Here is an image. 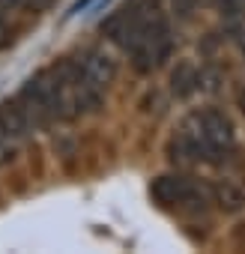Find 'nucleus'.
Masks as SVG:
<instances>
[{
  "label": "nucleus",
  "instance_id": "nucleus-12",
  "mask_svg": "<svg viewBox=\"0 0 245 254\" xmlns=\"http://www.w3.org/2000/svg\"><path fill=\"white\" fill-rule=\"evenodd\" d=\"M239 108H242V114H245V93L239 96Z\"/></svg>",
  "mask_w": 245,
  "mask_h": 254
},
{
  "label": "nucleus",
  "instance_id": "nucleus-8",
  "mask_svg": "<svg viewBox=\"0 0 245 254\" xmlns=\"http://www.w3.org/2000/svg\"><path fill=\"white\" fill-rule=\"evenodd\" d=\"M15 144H18V141H12V138L3 132V126H0V165L12 162V156H15Z\"/></svg>",
  "mask_w": 245,
  "mask_h": 254
},
{
  "label": "nucleus",
  "instance_id": "nucleus-2",
  "mask_svg": "<svg viewBox=\"0 0 245 254\" xmlns=\"http://www.w3.org/2000/svg\"><path fill=\"white\" fill-rule=\"evenodd\" d=\"M117 72H120L117 57L102 45L84 48L75 57V102H78L81 117L96 114L105 105V96L111 84L117 81Z\"/></svg>",
  "mask_w": 245,
  "mask_h": 254
},
{
  "label": "nucleus",
  "instance_id": "nucleus-6",
  "mask_svg": "<svg viewBox=\"0 0 245 254\" xmlns=\"http://www.w3.org/2000/svg\"><path fill=\"white\" fill-rule=\"evenodd\" d=\"M200 72H203V69H197L191 60H180L177 69L171 72V93H174L177 99L194 96V93L200 90Z\"/></svg>",
  "mask_w": 245,
  "mask_h": 254
},
{
  "label": "nucleus",
  "instance_id": "nucleus-10",
  "mask_svg": "<svg viewBox=\"0 0 245 254\" xmlns=\"http://www.w3.org/2000/svg\"><path fill=\"white\" fill-rule=\"evenodd\" d=\"M171 3H174V15L191 18V12H194V6H197V0H171Z\"/></svg>",
  "mask_w": 245,
  "mask_h": 254
},
{
  "label": "nucleus",
  "instance_id": "nucleus-5",
  "mask_svg": "<svg viewBox=\"0 0 245 254\" xmlns=\"http://www.w3.org/2000/svg\"><path fill=\"white\" fill-rule=\"evenodd\" d=\"M0 126H3V132L12 138V141H24L27 135L36 132V126L30 120V114L24 111V105L15 99H6L3 105H0Z\"/></svg>",
  "mask_w": 245,
  "mask_h": 254
},
{
  "label": "nucleus",
  "instance_id": "nucleus-11",
  "mask_svg": "<svg viewBox=\"0 0 245 254\" xmlns=\"http://www.w3.org/2000/svg\"><path fill=\"white\" fill-rule=\"evenodd\" d=\"M9 39H12V33H9V24L0 18V48H6L9 45Z\"/></svg>",
  "mask_w": 245,
  "mask_h": 254
},
{
  "label": "nucleus",
  "instance_id": "nucleus-3",
  "mask_svg": "<svg viewBox=\"0 0 245 254\" xmlns=\"http://www.w3.org/2000/svg\"><path fill=\"white\" fill-rule=\"evenodd\" d=\"M174 45H177V36H174V27H171L168 15L162 9H153L144 18V24L129 36V42L122 45V51L129 54L135 72L150 75V72L162 69L171 60Z\"/></svg>",
  "mask_w": 245,
  "mask_h": 254
},
{
  "label": "nucleus",
  "instance_id": "nucleus-1",
  "mask_svg": "<svg viewBox=\"0 0 245 254\" xmlns=\"http://www.w3.org/2000/svg\"><path fill=\"white\" fill-rule=\"evenodd\" d=\"M236 150L233 120L221 108L188 111L168 141V159L174 165H221Z\"/></svg>",
  "mask_w": 245,
  "mask_h": 254
},
{
  "label": "nucleus",
  "instance_id": "nucleus-7",
  "mask_svg": "<svg viewBox=\"0 0 245 254\" xmlns=\"http://www.w3.org/2000/svg\"><path fill=\"white\" fill-rule=\"evenodd\" d=\"M212 203L221 209V212H242L245 209V191L233 183V180H218L212 186Z\"/></svg>",
  "mask_w": 245,
  "mask_h": 254
},
{
  "label": "nucleus",
  "instance_id": "nucleus-9",
  "mask_svg": "<svg viewBox=\"0 0 245 254\" xmlns=\"http://www.w3.org/2000/svg\"><path fill=\"white\" fill-rule=\"evenodd\" d=\"M6 9H42V6H48L51 0H0Z\"/></svg>",
  "mask_w": 245,
  "mask_h": 254
},
{
  "label": "nucleus",
  "instance_id": "nucleus-4",
  "mask_svg": "<svg viewBox=\"0 0 245 254\" xmlns=\"http://www.w3.org/2000/svg\"><path fill=\"white\" fill-rule=\"evenodd\" d=\"M150 197L174 212H203L212 206V186L188 174H162L150 183Z\"/></svg>",
  "mask_w": 245,
  "mask_h": 254
}]
</instances>
